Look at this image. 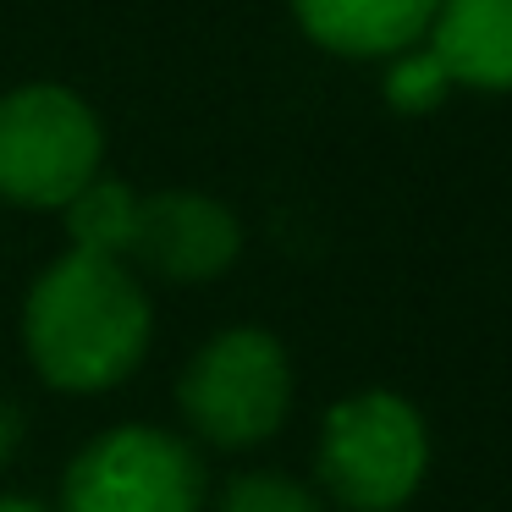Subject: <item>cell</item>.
Returning <instances> with one entry per match:
<instances>
[{
  "label": "cell",
  "mask_w": 512,
  "mask_h": 512,
  "mask_svg": "<svg viewBox=\"0 0 512 512\" xmlns=\"http://www.w3.org/2000/svg\"><path fill=\"white\" fill-rule=\"evenodd\" d=\"M149 298L122 259L61 254L23 303V342L56 391H111L149 347Z\"/></svg>",
  "instance_id": "cell-1"
},
{
  "label": "cell",
  "mask_w": 512,
  "mask_h": 512,
  "mask_svg": "<svg viewBox=\"0 0 512 512\" xmlns=\"http://www.w3.org/2000/svg\"><path fill=\"white\" fill-rule=\"evenodd\" d=\"M105 127L83 94L23 83L0 94V199L23 210H67L100 177Z\"/></svg>",
  "instance_id": "cell-2"
},
{
  "label": "cell",
  "mask_w": 512,
  "mask_h": 512,
  "mask_svg": "<svg viewBox=\"0 0 512 512\" xmlns=\"http://www.w3.org/2000/svg\"><path fill=\"white\" fill-rule=\"evenodd\" d=\"M430 468V430L397 391H353L320 424V479L347 512H397Z\"/></svg>",
  "instance_id": "cell-3"
},
{
  "label": "cell",
  "mask_w": 512,
  "mask_h": 512,
  "mask_svg": "<svg viewBox=\"0 0 512 512\" xmlns=\"http://www.w3.org/2000/svg\"><path fill=\"white\" fill-rule=\"evenodd\" d=\"M182 419L221 452L259 446L287 424L292 408V364L287 347L270 331L237 325L221 331L193 353V364L177 380Z\"/></svg>",
  "instance_id": "cell-4"
},
{
  "label": "cell",
  "mask_w": 512,
  "mask_h": 512,
  "mask_svg": "<svg viewBox=\"0 0 512 512\" xmlns=\"http://www.w3.org/2000/svg\"><path fill=\"white\" fill-rule=\"evenodd\" d=\"M204 468L188 441L155 424H116L94 435L67 468L61 512H199Z\"/></svg>",
  "instance_id": "cell-5"
},
{
  "label": "cell",
  "mask_w": 512,
  "mask_h": 512,
  "mask_svg": "<svg viewBox=\"0 0 512 512\" xmlns=\"http://www.w3.org/2000/svg\"><path fill=\"white\" fill-rule=\"evenodd\" d=\"M243 254V221L221 199L193 188H166L138 199L133 259L166 281H215Z\"/></svg>",
  "instance_id": "cell-6"
},
{
  "label": "cell",
  "mask_w": 512,
  "mask_h": 512,
  "mask_svg": "<svg viewBox=\"0 0 512 512\" xmlns=\"http://www.w3.org/2000/svg\"><path fill=\"white\" fill-rule=\"evenodd\" d=\"M424 50L463 89L512 94V0H441Z\"/></svg>",
  "instance_id": "cell-7"
},
{
  "label": "cell",
  "mask_w": 512,
  "mask_h": 512,
  "mask_svg": "<svg viewBox=\"0 0 512 512\" xmlns=\"http://www.w3.org/2000/svg\"><path fill=\"white\" fill-rule=\"evenodd\" d=\"M441 0H292L298 28L336 56H402L424 39Z\"/></svg>",
  "instance_id": "cell-8"
},
{
  "label": "cell",
  "mask_w": 512,
  "mask_h": 512,
  "mask_svg": "<svg viewBox=\"0 0 512 512\" xmlns=\"http://www.w3.org/2000/svg\"><path fill=\"white\" fill-rule=\"evenodd\" d=\"M138 232V193L116 177H94L83 193L67 199V237L72 254H100V259H127Z\"/></svg>",
  "instance_id": "cell-9"
},
{
  "label": "cell",
  "mask_w": 512,
  "mask_h": 512,
  "mask_svg": "<svg viewBox=\"0 0 512 512\" xmlns=\"http://www.w3.org/2000/svg\"><path fill=\"white\" fill-rule=\"evenodd\" d=\"M221 512H320V496L309 485L287 474H270V468H254V474L226 479V490L215 496Z\"/></svg>",
  "instance_id": "cell-10"
},
{
  "label": "cell",
  "mask_w": 512,
  "mask_h": 512,
  "mask_svg": "<svg viewBox=\"0 0 512 512\" xmlns=\"http://www.w3.org/2000/svg\"><path fill=\"white\" fill-rule=\"evenodd\" d=\"M446 89H452V78H446V67L424 45L402 50V56L391 61V72H386V100L397 105V111H408V116L435 111V105L446 100Z\"/></svg>",
  "instance_id": "cell-11"
},
{
  "label": "cell",
  "mask_w": 512,
  "mask_h": 512,
  "mask_svg": "<svg viewBox=\"0 0 512 512\" xmlns=\"http://www.w3.org/2000/svg\"><path fill=\"white\" fill-rule=\"evenodd\" d=\"M17 441H23V413H17L12 402H0V468L12 463Z\"/></svg>",
  "instance_id": "cell-12"
},
{
  "label": "cell",
  "mask_w": 512,
  "mask_h": 512,
  "mask_svg": "<svg viewBox=\"0 0 512 512\" xmlns=\"http://www.w3.org/2000/svg\"><path fill=\"white\" fill-rule=\"evenodd\" d=\"M0 512H45V507L28 501V496H0Z\"/></svg>",
  "instance_id": "cell-13"
}]
</instances>
